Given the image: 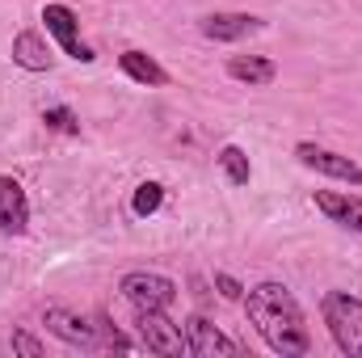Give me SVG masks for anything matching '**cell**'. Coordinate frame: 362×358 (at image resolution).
<instances>
[{
    "label": "cell",
    "instance_id": "6da1fadb",
    "mask_svg": "<svg viewBox=\"0 0 362 358\" xmlns=\"http://www.w3.org/2000/svg\"><path fill=\"white\" fill-rule=\"evenodd\" d=\"M245 312H249V325L262 333V342L274 354L303 358L312 350V333L303 325V308H299V299L291 295L286 282H257L245 295Z\"/></svg>",
    "mask_w": 362,
    "mask_h": 358
},
{
    "label": "cell",
    "instance_id": "7a4b0ae2",
    "mask_svg": "<svg viewBox=\"0 0 362 358\" xmlns=\"http://www.w3.org/2000/svg\"><path fill=\"white\" fill-rule=\"evenodd\" d=\"M320 316H325L337 350L350 358H362V299H354L350 291H329L320 299Z\"/></svg>",
    "mask_w": 362,
    "mask_h": 358
},
{
    "label": "cell",
    "instance_id": "3957f363",
    "mask_svg": "<svg viewBox=\"0 0 362 358\" xmlns=\"http://www.w3.org/2000/svg\"><path fill=\"white\" fill-rule=\"evenodd\" d=\"M122 299L135 308V312H169L177 304V282L165 278V274H152V270H131L122 274L118 282Z\"/></svg>",
    "mask_w": 362,
    "mask_h": 358
},
{
    "label": "cell",
    "instance_id": "277c9868",
    "mask_svg": "<svg viewBox=\"0 0 362 358\" xmlns=\"http://www.w3.org/2000/svg\"><path fill=\"white\" fill-rule=\"evenodd\" d=\"M42 21H47V34L59 42V51L68 59H76V64H93L97 59V51L81 38V21H76V13L68 4H47L42 8Z\"/></svg>",
    "mask_w": 362,
    "mask_h": 358
},
{
    "label": "cell",
    "instance_id": "5b68a950",
    "mask_svg": "<svg viewBox=\"0 0 362 358\" xmlns=\"http://www.w3.org/2000/svg\"><path fill=\"white\" fill-rule=\"evenodd\" d=\"M295 156H299V165H308V169H316L325 178L346 181V185H362V165L341 156V152H333V148H320V144L303 139V144H295Z\"/></svg>",
    "mask_w": 362,
    "mask_h": 358
},
{
    "label": "cell",
    "instance_id": "8992f818",
    "mask_svg": "<svg viewBox=\"0 0 362 358\" xmlns=\"http://www.w3.org/2000/svg\"><path fill=\"white\" fill-rule=\"evenodd\" d=\"M139 342L148 346V354H165V358L189 354L185 333H181V325L169 321V312H139Z\"/></svg>",
    "mask_w": 362,
    "mask_h": 358
},
{
    "label": "cell",
    "instance_id": "52a82bcc",
    "mask_svg": "<svg viewBox=\"0 0 362 358\" xmlns=\"http://www.w3.org/2000/svg\"><path fill=\"white\" fill-rule=\"evenodd\" d=\"M42 325L59 337V342H68L72 350H101V337H97V325H89L85 316H76V312H68V308H59V304H47V312H42Z\"/></svg>",
    "mask_w": 362,
    "mask_h": 358
},
{
    "label": "cell",
    "instance_id": "ba28073f",
    "mask_svg": "<svg viewBox=\"0 0 362 358\" xmlns=\"http://www.w3.org/2000/svg\"><path fill=\"white\" fill-rule=\"evenodd\" d=\"M30 232V198L25 185L0 173V236H25Z\"/></svg>",
    "mask_w": 362,
    "mask_h": 358
},
{
    "label": "cell",
    "instance_id": "9c48e42d",
    "mask_svg": "<svg viewBox=\"0 0 362 358\" xmlns=\"http://www.w3.org/2000/svg\"><path fill=\"white\" fill-rule=\"evenodd\" d=\"M185 350L194 358H215V354H240V346L232 337L219 333V325H211L202 312H194L185 321Z\"/></svg>",
    "mask_w": 362,
    "mask_h": 358
},
{
    "label": "cell",
    "instance_id": "30bf717a",
    "mask_svg": "<svg viewBox=\"0 0 362 358\" xmlns=\"http://www.w3.org/2000/svg\"><path fill=\"white\" fill-rule=\"evenodd\" d=\"M198 30H202V38H211V42H240V38H249V34H262L266 21L253 17V13H206V17L198 21Z\"/></svg>",
    "mask_w": 362,
    "mask_h": 358
},
{
    "label": "cell",
    "instance_id": "8fae6325",
    "mask_svg": "<svg viewBox=\"0 0 362 358\" xmlns=\"http://www.w3.org/2000/svg\"><path fill=\"white\" fill-rule=\"evenodd\" d=\"M316 207L329 215V224L350 228L362 236V198L354 194H337V190H316Z\"/></svg>",
    "mask_w": 362,
    "mask_h": 358
},
{
    "label": "cell",
    "instance_id": "7c38bea8",
    "mask_svg": "<svg viewBox=\"0 0 362 358\" xmlns=\"http://www.w3.org/2000/svg\"><path fill=\"white\" fill-rule=\"evenodd\" d=\"M13 64L25 68V72H51L55 55H51V47H47V38L38 30H21L13 38Z\"/></svg>",
    "mask_w": 362,
    "mask_h": 358
},
{
    "label": "cell",
    "instance_id": "4fadbf2b",
    "mask_svg": "<svg viewBox=\"0 0 362 358\" xmlns=\"http://www.w3.org/2000/svg\"><path fill=\"white\" fill-rule=\"evenodd\" d=\"M228 76L240 81V85H249V89H266L278 76V64H274L270 55H232L228 59Z\"/></svg>",
    "mask_w": 362,
    "mask_h": 358
},
{
    "label": "cell",
    "instance_id": "5bb4252c",
    "mask_svg": "<svg viewBox=\"0 0 362 358\" xmlns=\"http://www.w3.org/2000/svg\"><path fill=\"white\" fill-rule=\"evenodd\" d=\"M118 68H122L135 85H144V89H165V85H169V72H165L148 51H122V55H118Z\"/></svg>",
    "mask_w": 362,
    "mask_h": 358
},
{
    "label": "cell",
    "instance_id": "9a60e30c",
    "mask_svg": "<svg viewBox=\"0 0 362 358\" xmlns=\"http://www.w3.org/2000/svg\"><path fill=\"white\" fill-rule=\"evenodd\" d=\"M215 165L223 169L228 185H249V178H253V165H249L245 148H236V144H223V148H219V156H215Z\"/></svg>",
    "mask_w": 362,
    "mask_h": 358
},
{
    "label": "cell",
    "instance_id": "2e32d148",
    "mask_svg": "<svg viewBox=\"0 0 362 358\" xmlns=\"http://www.w3.org/2000/svg\"><path fill=\"white\" fill-rule=\"evenodd\" d=\"M160 207H165V185H160V181H144V185L135 190V198H131V211H135L139 219L156 215Z\"/></svg>",
    "mask_w": 362,
    "mask_h": 358
},
{
    "label": "cell",
    "instance_id": "e0dca14e",
    "mask_svg": "<svg viewBox=\"0 0 362 358\" xmlns=\"http://www.w3.org/2000/svg\"><path fill=\"white\" fill-rule=\"evenodd\" d=\"M42 122H47L51 131H59V135H81V122H76V114H72L68 105H47V110H42Z\"/></svg>",
    "mask_w": 362,
    "mask_h": 358
},
{
    "label": "cell",
    "instance_id": "ac0fdd59",
    "mask_svg": "<svg viewBox=\"0 0 362 358\" xmlns=\"http://www.w3.org/2000/svg\"><path fill=\"white\" fill-rule=\"evenodd\" d=\"M8 346H13V354L42 358V342H38V337H30L25 329H13V337H8Z\"/></svg>",
    "mask_w": 362,
    "mask_h": 358
},
{
    "label": "cell",
    "instance_id": "d6986e66",
    "mask_svg": "<svg viewBox=\"0 0 362 358\" xmlns=\"http://www.w3.org/2000/svg\"><path fill=\"white\" fill-rule=\"evenodd\" d=\"M215 287H219V295H223V299H245V287H240L232 274H215Z\"/></svg>",
    "mask_w": 362,
    "mask_h": 358
}]
</instances>
